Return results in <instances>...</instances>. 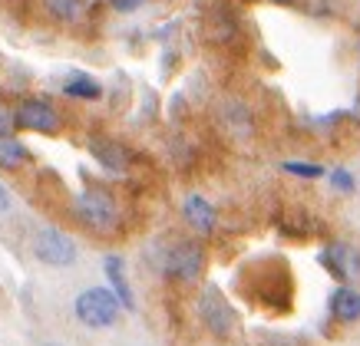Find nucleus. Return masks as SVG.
Wrapping results in <instances>:
<instances>
[{"label": "nucleus", "instance_id": "obj_19", "mask_svg": "<svg viewBox=\"0 0 360 346\" xmlns=\"http://www.w3.org/2000/svg\"><path fill=\"white\" fill-rule=\"evenodd\" d=\"M271 4H281V7H291V4H297V0H271Z\"/></svg>", "mask_w": 360, "mask_h": 346}, {"label": "nucleus", "instance_id": "obj_11", "mask_svg": "<svg viewBox=\"0 0 360 346\" xmlns=\"http://www.w3.org/2000/svg\"><path fill=\"white\" fill-rule=\"evenodd\" d=\"M30 162V152L23 145L20 139H13V135H4L0 132V168L4 172H17L20 165Z\"/></svg>", "mask_w": 360, "mask_h": 346}, {"label": "nucleus", "instance_id": "obj_17", "mask_svg": "<svg viewBox=\"0 0 360 346\" xmlns=\"http://www.w3.org/2000/svg\"><path fill=\"white\" fill-rule=\"evenodd\" d=\"M112 4V11H120V13H132L136 7H142L146 0H110Z\"/></svg>", "mask_w": 360, "mask_h": 346}, {"label": "nucleus", "instance_id": "obj_18", "mask_svg": "<svg viewBox=\"0 0 360 346\" xmlns=\"http://www.w3.org/2000/svg\"><path fill=\"white\" fill-rule=\"evenodd\" d=\"M11 205H13V198H11V192H7V185L0 182V211H11Z\"/></svg>", "mask_w": 360, "mask_h": 346}, {"label": "nucleus", "instance_id": "obj_2", "mask_svg": "<svg viewBox=\"0 0 360 346\" xmlns=\"http://www.w3.org/2000/svg\"><path fill=\"white\" fill-rule=\"evenodd\" d=\"M33 258L50 264V267H70L77 260V241L63 234L60 227H44L33 238Z\"/></svg>", "mask_w": 360, "mask_h": 346}, {"label": "nucleus", "instance_id": "obj_3", "mask_svg": "<svg viewBox=\"0 0 360 346\" xmlns=\"http://www.w3.org/2000/svg\"><path fill=\"white\" fill-rule=\"evenodd\" d=\"M73 211L86 227L93 231H112L116 221H120V211H116V201H112L106 192H83V195L73 201Z\"/></svg>", "mask_w": 360, "mask_h": 346}, {"label": "nucleus", "instance_id": "obj_12", "mask_svg": "<svg viewBox=\"0 0 360 346\" xmlns=\"http://www.w3.org/2000/svg\"><path fill=\"white\" fill-rule=\"evenodd\" d=\"M63 93L70 99H99L103 96V86H99L93 76H86V73H73V76H66L63 79Z\"/></svg>", "mask_w": 360, "mask_h": 346}, {"label": "nucleus", "instance_id": "obj_13", "mask_svg": "<svg viewBox=\"0 0 360 346\" xmlns=\"http://www.w3.org/2000/svg\"><path fill=\"white\" fill-rule=\"evenodd\" d=\"M46 13L60 23H77L83 13H86V4L83 0H44Z\"/></svg>", "mask_w": 360, "mask_h": 346}, {"label": "nucleus", "instance_id": "obj_4", "mask_svg": "<svg viewBox=\"0 0 360 346\" xmlns=\"http://www.w3.org/2000/svg\"><path fill=\"white\" fill-rule=\"evenodd\" d=\"M13 122L20 129H30V132H46L53 135L60 129V112H56L46 99H23L17 112H13Z\"/></svg>", "mask_w": 360, "mask_h": 346}, {"label": "nucleus", "instance_id": "obj_1", "mask_svg": "<svg viewBox=\"0 0 360 346\" xmlns=\"http://www.w3.org/2000/svg\"><path fill=\"white\" fill-rule=\"evenodd\" d=\"M120 297L106 287H89L77 297L73 303V310H77V320L89 330H106V326L116 324V317H120Z\"/></svg>", "mask_w": 360, "mask_h": 346}, {"label": "nucleus", "instance_id": "obj_10", "mask_svg": "<svg viewBox=\"0 0 360 346\" xmlns=\"http://www.w3.org/2000/svg\"><path fill=\"white\" fill-rule=\"evenodd\" d=\"M330 314H334V320H340V324L360 320V293L350 291V287L334 291V297H330Z\"/></svg>", "mask_w": 360, "mask_h": 346}, {"label": "nucleus", "instance_id": "obj_21", "mask_svg": "<svg viewBox=\"0 0 360 346\" xmlns=\"http://www.w3.org/2000/svg\"><path fill=\"white\" fill-rule=\"evenodd\" d=\"M46 346H60V343H46Z\"/></svg>", "mask_w": 360, "mask_h": 346}, {"label": "nucleus", "instance_id": "obj_8", "mask_svg": "<svg viewBox=\"0 0 360 346\" xmlns=\"http://www.w3.org/2000/svg\"><path fill=\"white\" fill-rule=\"evenodd\" d=\"M182 215H186V221L195 227L198 234H212V231H215V208H212L208 198L188 195L186 205H182Z\"/></svg>", "mask_w": 360, "mask_h": 346}, {"label": "nucleus", "instance_id": "obj_15", "mask_svg": "<svg viewBox=\"0 0 360 346\" xmlns=\"http://www.w3.org/2000/svg\"><path fill=\"white\" fill-rule=\"evenodd\" d=\"M281 168L288 175H297V178H321V175H324V168L314 162H284Z\"/></svg>", "mask_w": 360, "mask_h": 346}, {"label": "nucleus", "instance_id": "obj_14", "mask_svg": "<svg viewBox=\"0 0 360 346\" xmlns=\"http://www.w3.org/2000/svg\"><path fill=\"white\" fill-rule=\"evenodd\" d=\"M93 155H96L110 172H122V165H126V155H122V149L116 142H93Z\"/></svg>", "mask_w": 360, "mask_h": 346}, {"label": "nucleus", "instance_id": "obj_7", "mask_svg": "<svg viewBox=\"0 0 360 346\" xmlns=\"http://www.w3.org/2000/svg\"><path fill=\"white\" fill-rule=\"evenodd\" d=\"M324 264L330 267V274H338V281H350L360 274V251L350 244H330L324 251Z\"/></svg>", "mask_w": 360, "mask_h": 346}, {"label": "nucleus", "instance_id": "obj_20", "mask_svg": "<svg viewBox=\"0 0 360 346\" xmlns=\"http://www.w3.org/2000/svg\"><path fill=\"white\" fill-rule=\"evenodd\" d=\"M354 116L360 119V96H357V102H354Z\"/></svg>", "mask_w": 360, "mask_h": 346}, {"label": "nucleus", "instance_id": "obj_5", "mask_svg": "<svg viewBox=\"0 0 360 346\" xmlns=\"http://www.w3.org/2000/svg\"><path fill=\"white\" fill-rule=\"evenodd\" d=\"M198 314H202V324L212 330L215 336H231L235 333V317H231V307L225 303L215 287H208L202 293V300H198Z\"/></svg>", "mask_w": 360, "mask_h": 346}, {"label": "nucleus", "instance_id": "obj_9", "mask_svg": "<svg viewBox=\"0 0 360 346\" xmlns=\"http://www.w3.org/2000/svg\"><path fill=\"white\" fill-rule=\"evenodd\" d=\"M103 267H106V277H110L112 293L120 297V303L126 310H136V297H132V287H129V281H126V271H122V258L110 254V258L103 260Z\"/></svg>", "mask_w": 360, "mask_h": 346}, {"label": "nucleus", "instance_id": "obj_16", "mask_svg": "<svg viewBox=\"0 0 360 346\" xmlns=\"http://www.w3.org/2000/svg\"><path fill=\"white\" fill-rule=\"evenodd\" d=\"M330 185H334L338 192H344V195H354V188H357V182H354V175H350L347 168H334V172H330Z\"/></svg>", "mask_w": 360, "mask_h": 346}, {"label": "nucleus", "instance_id": "obj_6", "mask_svg": "<svg viewBox=\"0 0 360 346\" xmlns=\"http://www.w3.org/2000/svg\"><path fill=\"white\" fill-rule=\"evenodd\" d=\"M202 264H205V258L195 244H175L172 251H165V271L179 281H195L202 274Z\"/></svg>", "mask_w": 360, "mask_h": 346}]
</instances>
